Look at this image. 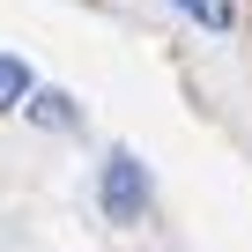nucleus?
Returning <instances> with one entry per match:
<instances>
[{
  "label": "nucleus",
  "instance_id": "obj_1",
  "mask_svg": "<svg viewBox=\"0 0 252 252\" xmlns=\"http://www.w3.org/2000/svg\"><path fill=\"white\" fill-rule=\"evenodd\" d=\"M149 200H156V186H149L141 156H134V149H111L104 171H96V208H104L119 230H134V222H149Z\"/></svg>",
  "mask_w": 252,
  "mask_h": 252
},
{
  "label": "nucleus",
  "instance_id": "obj_2",
  "mask_svg": "<svg viewBox=\"0 0 252 252\" xmlns=\"http://www.w3.org/2000/svg\"><path fill=\"white\" fill-rule=\"evenodd\" d=\"M30 126H45V134H52V126H60V134H67V126H82V104L67 96V89H30Z\"/></svg>",
  "mask_w": 252,
  "mask_h": 252
},
{
  "label": "nucleus",
  "instance_id": "obj_3",
  "mask_svg": "<svg viewBox=\"0 0 252 252\" xmlns=\"http://www.w3.org/2000/svg\"><path fill=\"white\" fill-rule=\"evenodd\" d=\"M30 89H37V82H30V67H23L15 52H0V111H23V104H30Z\"/></svg>",
  "mask_w": 252,
  "mask_h": 252
},
{
  "label": "nucleus",
  "instance_id": "obj_4",
  "mask_svg": "<svg viewBox=\"0 0 252 252\" xmlns=\"http://www.w3.org/2000/svg\"><path fill=\"white\" fill-rule=\"evenodd\" d=\"M178 15H193L200 30H237V0H171Z\"/></svg>",
  "mask_w": 252,
  "mask_h": 252
}]
</instances>
